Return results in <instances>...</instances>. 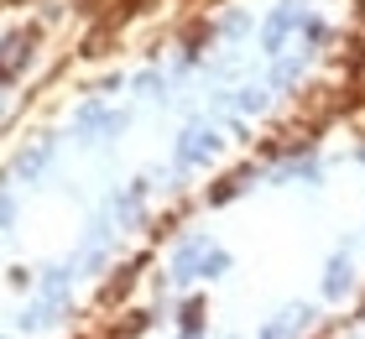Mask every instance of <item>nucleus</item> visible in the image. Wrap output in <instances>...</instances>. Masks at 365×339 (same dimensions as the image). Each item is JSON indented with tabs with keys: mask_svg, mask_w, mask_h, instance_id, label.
Wrapping results in <instances>:
<instances>
[{
	"mask_svg": "<svg viewBox=\"0 0 365 339\" xmlns=\"http://www.w3.org/2000/svg\"><path fill=\"white\" fill-rule=\"evenodd\" d=\"M130 282H136V266H125V271H120V277H115V282L105 287V293H99V303H120V298L130 293Z\"/></svg>",
	"mask_w": 365,
	"mask_h": 339,
	"instance_id": "f257e3e1",
	"label": "nucleus"
},
{
	"mask_svg": "<svg viewBox=\"0 0 365 339\" xmlns=\"http://www.w3.org/2000/svg\"><path fill=\"white\" fill-rule=\"evenodd\" d=\"M136 329H146V313H130L125 324H120V334H136Z\"/></svg>",
	"mask_w": 365,
	"mask_h": 339,
	"instance_id": "f03ea898",
	"label": "nucleus"
}]
</instances>
